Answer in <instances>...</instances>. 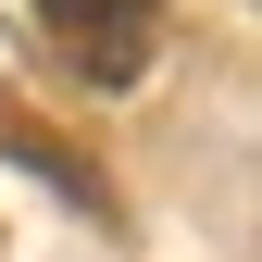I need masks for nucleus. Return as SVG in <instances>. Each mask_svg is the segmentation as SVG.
<instances>
[{
    "instance_id": "f257e3e1",
    "label": "nucleus",
    "mask_w": 262,
    "mask_h": 262,
    "mask_svg": "<svg viewBox=\"0 0 262 262\" xmlns=\"http://www.w3.org/2000/svg\"><path fill=\"white\" fill-rule=\"evenodd\" d=\"M38 13L75 50V75H100V88H125L150 62V38H162V0H38Z\"/></svg>"
}]
</instances>
